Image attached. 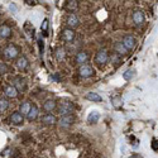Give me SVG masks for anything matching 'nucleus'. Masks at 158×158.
<instances>
[{"label":"nucleus","mask_w":158,"mask_h":158,"mask_svg":"<svg viewBox=\"0 0 158 158\" xmlns=\"http://www.w3.org/2000/svg\"><path fill=\"white\" fill-rule=\"evenodd\" d=\"M20 51H19V48L16 47L15 44L10 43V44H8L4 49H3V56L6 58V60H15V58H18Z\"/></svg>","instance_id":"obj_2"},{"label":"nucleus","mask_w":158,"mask_h":158,"mask_svg":"<svg viewBox=\"0 0 158 158\" xmlns=\"http://www.w3.org/2000/svg\"><path fill=\"white\" fill-rule=\"evenodd\" d=\"M86 99H87V100H91V101H96V103L103 100L101 96L99 95V94H96V93H89V94H86Z\"/></svg>","instance_id":"obj_21"},{"label":"nucleus","mask_w":158,"mask_h":158,"mask_svg":"<svg viewBox=\"0 0 158 158\" xmlns=\"http://www.w3.org/2000/svg\"><path fill=\"white\" fill-rule=\"evenodd\" d=\"M133 22H134L137 26H140V24H143L144 23V13L142 10H135L134 13H133Z\"/></svg>","instance_id":"obj_9"},{"label":"nucleus","mask_w":158,"mask_h":158,"mask_svg":"<svg viewBox=\"0 0 158 158\" xmlns=\"http://www.w3.org/2000/svg\"><path fill=\"white\" fill-rule=\"evenodd\" d=\"M77 5H79V2H76V0H72V2H68L67 3V8L68 9H76L77 8Z\"/></svg>","instance_id":"obj_27"},{"label":"nucleus","mask_w":158,"mask_h":158,"mask_svg":"<svg viewBox=\"0 0 158 158\" xmlns=\"http://www.w3.org/2000/svg\"><path fill=\"white\" fill-rule=\"evenodd\" d=\"M40 120H42V123L46 124V125H53V124L57 123V118L53 114H44L42 118H40Z\"/></svg>","instance_id":"obj_12"},{"label":"nucleus","mask_w":158,"mask_h":158,"mask_svg":"<svg viewBox=\"0 0 158 158\" xmlns=\"http://www.w3.org/2000/svg\"><path fill=\"white\" fill-rule=\"evenodd\" d=\"M62 39L65 42H72L75 39V30L71 28H65L62 30Z\"/></svg>","instance_id":"obj_8"},{"label":"nucleus","mask_w":158,"mask_h":158,"mask_svg":"<svg viewBox=\"0 0 158 158\" xmlns=\"http://www.w3.org/2000/svg\"><path fill=\"white\" fill-rule=\"evenodd\" d=\"M47 28H48V20H47V19H44V20H43V24H42V30H43V32H46V30H47Z\"/></svg>","instance_id":"obj_29"},{"label":"nucleus","mask_w":158,"mask_h":158,"mask_svg":"<svg viewBox=\"0 0 158 158\" xmlns=\"http://www.w3.org/2000/svg\"><path fill=\"white\" fill-rule=\"evenodd\" d=\"M73 120H75V118L72 115H66V116H61L58 124H60L61 128H68V127H71V124L73 123Z\"/></svg>","instance_id":"obj_7"},{"label":"nucleus","mask_w":158,"mask_h":158,"mask_svg":"<svg viewBox=\"0 0 158 158\" xmlns=\"http://www.w3.org/2000/svg\"><path fill=\"white\" fill-rule=\"evenodd\" d=\"M121 43L124 44V47H125L128 51H132V49L135 47V39H134V37H133V36L128 34V36H125V37L123 38V42Z\"/></svg>","instance_id":"obj_5"},{"label":"nucleus","mask_w":158,"mask_h":158,"mask_svg":"<svg viewBox=\"0 0 158 158\" xmlns=\"http://www.w3.org/2000/svg\"><path fill=\"white\" fill-rule=\"evenodd\" d=\"M65 56H66V51H65L62 47H58L56 49V58H57V61H63Z\"/></svg>","instance_id":"obj_22"},{"label":"nucleus","mask_w":158,"mask_h":158,"mask_svg":"<svg viewBox=\"0 0 158 158\" xmlns=\"http://www.w3.org/2000/svg\"><path fill=\"white\" fill-rule=\"evenodd\" d=\"M30 107H32V105H30V103H29V101L23 103V104L20 105V107H19V113H20L22 115H27V114H28V111L30 110Z\"/></svg>","instance_id":"obj_20"},{"label":"nucleus","mask_w":158,"mask_h":158,"mask_svg":"<svg viewBox=\"0 0 158 158\" xmlns=\"http://www.w3.org/2000/svg\"><path fill=\"white\" fill-rule=\"evenodd\" d=\"M37 116H38V107L34 106V105H32L30 110H29L28 114L26 115V118H27L29 121H32V120H36V119H37Z\"/></svg>","instance_id":"obj_17"},{"label":"nucleus","mask_w":158,"mask_h":158,"mask_svg":"<svg viewBox=\"0 0 158 158\" xmlns=\"http://www.w3.org/2000/svg\"><path fill=\"white\" fill-rule=\"evenodd\" d=\"M107 61H109V53L106 49H99L95 54V63L99 66H104Z\"/></svg>","instance_id":"obj_3"},{"label":"nucleus","mask_w":158,"mask_h":158,"mask_svg":"<svg viewBox=\"0 0 158 158\" xmlns=\"http://www.w3.org/2000/svg\"><path fill=\"white\" fill-rule=\"evenodd\" d=\"M12 36V29L8 26H0V38L2 39H6Z\"/></svg>","instance_id":"obj_16"},{"label":"nucleus","mask_w":158,"mask_h":158,"mask_svg":"<svg viewBox=\"0 0 158 158\" xmlns=\"http://www.w3.org/2000/svg\"><path fill=\"white\" fill-rule=\"evenodd\" d=\"M94 68L89 65H82L81 67L79 68V75L81 77H91L94 75Z\"/></svg>","instance_id":"obj_4"},{"label":"nucleus","mask_w":158,"mask_h":158,"mask_svg":"<svg viewBox=\"0 0 158 158\" xmlns=\"http://www.w3.org/2000/svg\"><path fill=\"white\" fill-rule=\"evenodd\" d=\"M15 66L18 67L20 71H23V70H26L27 67H28V60L24 56H20V57H18L16 58V62H15Z\"/></svg>","instance_id":"obj_14"},{"label":"nucleus","mask_w":158,"mask_h":158,"mask_svg":"<svg viewBox=\"0 0 158 158\" xmlns=\"http://www.w3.org/2000/svg\"><path fill=\"white\" fill-rule=\"evenodd\" d=\"M57 107V103L54 101V100H46L44 101V104H43V109L47 111V113H51L52 110H54Z\"/></svg>","instance_id":"obj_18"},{"label":"nucleus","mask_w":158,"mask_h":158,"mask_svg":"<svg viewBox=\"0 0 158 158\" xmlns=\"http://www.w3.org/2000/svg\"><path fill=\"white\" fill-rule=\"evenodd\" d=\"M8 70H9V67L4 63V62H0V76H3V75H5L8 72Z\"/></svg>","instance_id":"obj_26"},{"label":"nucleus","mask_w":158,"mask_h":158,"mask_svg":"<svg viewBox=\"0 0 158 158\" xmlns=\"http://www.w3.org/2000/svg\"><path fill=\"white\" fill-rule=\"evenodd\" d=\"M75 110V104L72 101H67L63 100L58 104V114L61 116H66V115H72Z\"/></svg>","instance_id":"obj_1"},{"label":"nucleus","mask_w":158,"mask_h":158,"mask_svg":"<svg viewBox=\"0 0 158 158\" xmlns=\"http://www.w3.org/2000/svg\"><path fill=\"white\" fill-rule=\"evenodd\" d=\"M152 148L157 151V149H158V140H153V142H152Z\"/></svg>","instance_id":"obj_30"},{"label":"nucleus","mask_w":158,"mask_h":158,"mask_svg":"<svg viewBox=\"0 0 158 158\" xmlns=\"http://www.w3.org/2000/svg\"><path fill=\"white\" fill-rule=\"evenodd\" d=\"M89 60V54H87V52H85V51H80L77 54H76V57H75V61H76V63H79V65H84V63H86V61Z\"/></svg>","instance_id":"obj_13"},{"label":"nucleus","mask_w":158,"mask_h":158,"mask_svg":"<svg viewBox=\"0 0 158 158\" xmlns=\"http://www.w3.org/2000/svg\"><path fill=\"white\" fill-rule=\"evenodd\" d=\"M15 89H16V91H20V93H23L24 90L27 89V81L24 80L23 77H16L15 80H14V85H13Z\"/></svg>","instance_id":"obj_6"},{"label":"nucleus","mask_w":158,"mask_h":158,"mask_svg":"<svg viewBox=\"0 0 158 158\" xmlns=\"http://www.w3.org/2000/svg\"><path fill=\"white\" fill-rule=\"evenodd\" d=\"M135 76V71L134 70H132V68H129V70H127L125 72H124V75H123V77L125 79V80H132L133 77Z\"/></svg>","instance_id":"obj_24"},{"label":"nucleus","mask_w":158,"mask_h":158,"mask_svg":"<svg viewBox=\"0 0 158 158\" xmlns=\"http://www.w3.org/2000/svg\"><path fill=\"white\" fill-rule=\"evenodd\" d=\"M67 26L71 28V29H73V28H76L77 26H79V23H80V20H79V16L76 15V14H73V13H71L68 16H67Z\"/></svg>","instance_id":"obj_10"},{"label":"nucleus","mask_w":158,"mask_h":158,"mask_svg":"<svg viewBox=\"0 0 158 158\" xmlns=\"http://www.w3.org/2000/svg\"><path fill=\"white\" fill-rule=\"evenodd\" d=\"M111 101L114 103V105H115V106H119V105L121 104V97H119V96L113 97V99H111Z\"/></svg>","instance_id":"obj_28"},{"label":"nucleus","mask_w":158,"mask_h":158,"mask_svg":"<svg viewBox=\"0 0 158 158\" xmlns=\"http://www.w3.org/2000/svg\"><path fill=\"white\" fill-rule=\"evenodd\" d=\"M4 94L6 97H10V99H14L18 96V91H16V89L13 86V85H9V86H6L5 90H4Z\"/></svg>","instance_id":"obj_15"},{"label":"nucleus","mask_w":158,"mask_h":158,"mask_svg":"<svg viewBox=\"0 0 158 158\" xmlns=\"http://www.w3.org/2000/svg\"><path fill=\"white\" fill-rule=\"evenodd\" d=\"M99 120V114L96 111H93V113H90L89 116H87V121L90 124H96Z\"/></svg>","instance_id":"obj_23"},{"label":"nucleus","mask_w":158,"mask_h":158,"mask_svg":"<svg viewBox=\"0 0 158 158\" xmlns=\"http://www.w3.org/2000/svg\"><path fill=\"white\" fill-rule=\"evenodd\" d=\"M8 106H9V101H8V99H0V113H3L8 109Z\"/></svg>","instance_id":"obj_25"},{"label":"nucleus","mask_w":158,"mask_h":158,"mask_svg":"<svg viewBox=\"0 0 158 158\" xmlns=\"http://www.w3.org/2000/svg\"><path fill=\"white\" fill-rule=\"evenodd\" d=\"M114 48H115L116 53H118L119 56H125V54L128 53V49L124 47V44H123L121 42H116V43L114 44Z\"/></svg>","instance_id":"obj_19"},{"label":"nucleus","mask_w":158,"mask_h":158,"mask_svg":"<svg viewBox=\"0 0 158 158\" xmlns=\"http://www.w3.org/2000/svg\"><path fill=\"white\" fill-rule=\"evenodd\" d=\"M23 120H24V118H23V115L19 111L12 113L10 118H9V121L13 123V124H16V125H20V124H23Z\"/></svg>","instance_id":"obj_11"}]
</instances>
